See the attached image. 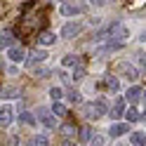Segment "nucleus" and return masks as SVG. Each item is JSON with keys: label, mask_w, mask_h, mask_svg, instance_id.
Segmentation results:
<instances>
[{"label": "nucleus", "mask_w": 146, "mask_h": 146, "mask_svg": "<svg viewBox=\"0 0 146 146\" xmlns=\"http://www.w3.org/2000/svg\"><path fill=\"white\" fill-rule=\"evenodd\" d=\"M106 35H111L113 40H118V42H123L125 38H130V31H127V26H123L120 21H113L111 26H108V31H106Z\"/></svg>", "instance_id": "obj_1"}, {"label": "nucleus", "mask_w": 146, "mask_h": 146, "mask_svg": "<svg viewBox=\"0 0 146 146\" xmlns=\"http://www.w3.org/2000/svg\"><path fill=\"white\" fill-rule=\"evenodd\" d=\"M87 111H90V113H87L90 118H102V115L108 113V106H106L104 99H97V102H92V104L87 106Z\"/></svg>", "instance_id": "obj_2"}, {"label": "nucleus", "mask_w": 146, "mask_h": 146, "mask_svg": "<svg viewBox=\"0 0 146 146\" xmlns=\"http://www.w3.org/2000/svg\"><path fill=\"white\" fill-rule=\"evenodd\" d=\"M45 59H47V52H45V50H38V47H35L31 54H29V57H26V66H29V68H35V66H38V64H42Z\"/></svg>", "instance_id": "obj_3"}, {"label": "nucleus", "mask_w": 146, "mask_h": 146, "mask_svg": "<svg viewBox=\"0 0 146 146\" xmlns=\"http://www.w3.org/2000/svg\"><path fill=\"white\" fill-rule=\"evenodd\" d=\"M80 31H83V26H80L78 21H68V24H64V26H61V38L71 40V38H76Z\"/></svg>", "instance_id": "obj_4"}, {"label": "nucleus", "mask_w": 146, "mask_h": 146, "mask_svg": "<svg viewBox=\"0 0 146 146\" xmlns=\"http://www.w3.org/2000/svg\"><path fill=\"white\" fill-rule=\"evenodd\" d=\"M7 59L14 61V64H21V61H26V50L19 47V45H12V47L7 50Z\"/></svg>", "instance_id": "obj_5"}, {"label": "nucleus", "mask_w": 146, "mask_h": 146, "mask_svg": "<svg viewBox=\"0 0 146 146\" xmlns=\"http://www.w3.org/2000/svg\"><path fill=\"white\" fill-rule=\"evenodd\" d=\"M115 71H118V73H123V76H125V78H130V80H137V78H139V68L132 66V64H118Z\"/></svg>", "instance_id": "obj_6"}, {"label": "nucleus", "mask_w": 146, "mask_h": 146, "mask_svg": "<svg viewBox=\"0 0 146 146\" xmlns=\"http://www.w3.org/2000/svg\"><path fill=\"white\" fill-rule=\"evenodd\" d=\"M38 120L45 125V127H57V120H54V113L52 111H47V108H38Z\"/></svg>", "instance_id": "obj_7"}, {"label": "nucleus", "mask_w": 146, "mask_h": 146, "mask_svg": "<svg viewBox=\"0 0 146 146\" xmlns=\"http://www.w3.org/2000/svg\"><path fill=\"white\" fill-rule=\"evenodd\" d=\"M12 118H14V108L10 104L0 106V127H7V125L12 123Z\"/></svg>", "instance_id": "obj_8"}, {"label": "nucleus", "mask_w": 146, "mask_h": 146, "mask_svg": "<svg viewBox=\"0 0 146 146\" xmlns=\"http://www.w3.org/2000/svg\"><path fill=\"white\" fill-rule=\"evenodd\" d=\"M59 12H61V17H76V14L83 12V5H78V3H64Z\"/></svg>", "instance_id": "obj_9"}, {"label": "nucleus", "mask_w": 146, "mask_h": 146, "mask_svg": "<svg viewBox=\"0 0 146 146\" xmlns=\"http://www.w3.org/2000/svg\"><path fill=\"white\" fill-rule=\"evenodd\" d=\"M141 94H144V90H141L139 85H134V87H130V90H127V94H125V102L137 104V102L141 99Z\"/></svg>", "instance_id": "obj_10"}, {"label": "nucleus", "mask_w": 146, "mask_h": 146, "mask_svg": "<svg viewBox=\"0 0 146 146\" xmlns=\"http://www.w3.org/2000/svg\"><path fill=\"white\" fill-rule=\"evenodd\" d=\"M12 45H14L12 33H10V31H3V33H0V50H10Z\"/></svg>", "instance_id": "obj_11"}, {"label": "nucleus", "mask_w": 146, "mask_h": 146, "mask_svg": "<svg viewBox=\"0 0 146 146\" xmlns=\"http://www.w3.org/2000/svg\"><path fill=\"white\" fill-rule=\"evenodd\" d=\"M127 130H130V125H127V123H113L108 132H111V137H123Z\"/></svg>", "instance_id": "obj_12"}, {"label": "nucleus", "mask_w": 146, "mask_h": 146, "mask_svg": "<svg viewBox=\"0 0 146 146\" xmlns=\"http://www.w3.org/2000/svg\"><path fill=\"white\" fill-rule=\"evenodd\" d=\"M38 42L45 45V47H47V45H54V42H57V35L50 33V31H42V33L38 35Z\"/></svg>", "instance_id": "obj_13"}, {"label": "nucleus", "mask_w": 146, "mask_h": 146, "mask_svg": "<svg viewBox=\"0 0 146 146\" xmlns=\"http://www.w3.org/2000/svg\"><path fill=\"white\" fill-rule=\"evenodd\" d=\"M111 115H113V118H120V115H125V99H115Z\"/></svg>", "instance_id": "obj_14"}, {"label": "nucleus", "mask_w": 146, "mask_h": 146, "mask_svg": "<svg viewBox=\"0 0 146 146\" xmlns=\"http://www.w3.org/2000/svg\"><path fill=\"white\" fill-rule=\"evenodd\" d=\"M130 141H132V146H144L146 144V134L144 132H132V139Z\"/></svg>", "instance_id": "obj_15"}, {"label": "nucleus", "mask_w": 146, "mask_h": 146, "mask_svg": "<svg viewBox=\"0 0 146 146\" xmlns=\"http://www.w3.org/2000/svg\"><path fill=\"white\" fill-rule=\"evenodd\" d=\"M125 118H127L130 123H137V120L141 118V113H139V111H137V108L132 106V108H127V111H125Z\"/></svg>", "instance_id": "obj_16"}, {"label": "nucleus", "mask_w": 146, "mask_h": 146, "mask_svg": "<svg viewBox=\"0 0 146 146\" xmlns=\"http://www.w3.org/2000/svg\"><path fill=\"white\" fill-rule=\"evenodd\" d=\"M50 111H52L54 115H66V106H64L61 102H54V104H52V108H50Z\"/></svg>", "instance_id": "obj_17"}, {"label": "nucleus", "mask_w": 146, "mask_h": 146, "mask_svg": "<svg viewBox=\"0 0 146 146\" xmlns=\"http://www.w3.org/2000/svg\"><path fill=\"white\" fill-rule=\"evenodd\" d=\"M61 64L64 66H78V57L76 54H66V57L61 59Z\"/></svg>", "instance_id": "obj_18"}, {"label": "nucleus", "mask_w": 146, "mask_h": 146, "mask_svg": "<svg viewBox=\"0 0 146 146\" xmlns=\"http://www.w3.org/2000/svg\"><path fill=\"white\" fill-rule=\"evenodd\" d=\"M106 85H108V90H111V92H115V90L120 87V83H118L115 76H108V78H106Z\"/></svg>", "instance_id": "obj_19"}, {"label": "nucleus", "mask_w": 146, "mask_h": 146, "mask_svg": "<svg viewBox=\"0 0 146 146\" xmlns=\"http://www.w3.org/2000/svg\"><path fill=\"white\" fill-rule=\"evenodd\" d=\"M137 68H146V52H137Z\"/></svg>", "instance_id": "obj_20"}, {"label": "nucleus", "mask_w": 146, "mask_h": 146, "mask_svg": "<svg viewBox=\"0 0 146 146\" xmlns=\"http://www.w3.org/2000/svg\"><path fill=\"white\" fill-rule=\"evenodd\" d=\"M50 141H47V137L45 134H38V137H33V146H47Z\"/></svg>", "instance_id": "obj_21"}, {"label": "nucleus", "mask_w": 146, "mask_h": 146, "mask_svg": "<svg viewBox=\"0 0 146 146\" xmlns=\"http://www.w3.org/2000/svg\"><path fill=\"white\" fill-rule=\"evenodd\" d=\"M104 144H106V139H104L102 134H94L92 139H90V146H104Z\"/></svg>", "instance_id": "obj_22"}, {"label": "nucleus", "mask_w": 146, "mask_h": 146, "mask_svg": "<svg viewBox=\"0 0 146 146\" xmlns=\"http://www.w3.org/2000/svg\"><path fill=\"white\" fill-rule=\"evenodd\" d=\"M92 139V130H90V127H83V130H80V141H90Z\"/></svg>", "instance_id": "obj_23"}, {"label": "nucleus", "mask_w": 146, "mask_h": 146, "mask_svg": "<svg viewBox=\"0 0 146 146\" xmlns=\"http://www.w3.org/2000/svg\"><path fill=\"white\" fill-rule=\"evenodd\" d=\"M50 94H52V99H54V102H61V97H64L61 87H52V90H50Z\"/></svg>", "instance_id": "obj_24"}, {"label": "nucleus", "mask_w": 146, "mask_h": 146, "mask_svg": "<svg viewBox=\"0 0 146 146\" xmlns=\"http://www.w3.org/2000/svg\"><path fill=\"white\" fill-rule=\"evenodd\" d=\"M83 78H85V68L78 66L76 71H73V80H83Z\"/></svg>", "instance_id": "obj_25"}, {"label": "nucleus", "mask_w": 146, "mask_h": 146, "mask_svg": "<svg viewBox=\"0 0 146 146\" xmlns=\"http://www.w3.org/2000/svg\"><path fill=\"white\" fill-rule=\"evenodd\" d=\"M61 132H64V134H66V137H71V134H76V127H73L71 123H66V125H64V127H61Z\"/></svg>", "instance_id": "obj_26"}, {"label": "nucleus", "mask_w": 146, "mask_h": 146, "mask_svg": "<svg viewBox=\"0 0 146 146\" xmlns=\"http://www.w3.org/2000/svg\"><path fill=\"white\" fill-rule=\"evenodd\" d=\"M19 118H21L24 123H29V125H33V123H35V118H33L31 113H19Z\"/></svg>", "instance_id": "obj_27"}, {"label": "nucleus", "mask_w": 146, "mask_h": 146, "mask_svg": "<svg viewBox=\"0 0 146 146\" xmlns=\"http://www.w3.org/2000/svg\"><path fill=\"white\" fill-rule=\"evenodd\" d=\"M47 73H50V68H35V76L38 78H47Z\"/></svg>", "instance_id": "obj_28"}, {"label": "nucleus", "mask_w": 146, "mask_h": 146, "mask_svg": "<svg viewBox=\"0 0 146 146\" xmlns=\"http://www.w3.org/2000/svg\"><path fill=\"white\" fill-rule=\"evenodd\" d=\"M68 97H71V102H73V104H80V102H83V99H80V94H78V92H71Z\"/></svg>", "instance_id": "obj_29"}, {"label": "nucleus", "mask_w": 146, "mask_h": 146, "mask_svg": "<svg viewBox=\"0 0 146 146\" xmlns=\"http://www.w3.org/2000/svg\"><path fill=\"white\" fill-rule=\"evenodd\" d=\"M90 5H97V7H104L106 5V0H87Z\"/></svg>", "instance_id": "obj_30"}, {"label": "nucleus", "mask_w": 146, "mask_h": 146, "mask_svg": "<svg viewBox=\"0 0 146 146\" xmlns=\"http://www.w3.org/2000/svg\"><path fill=\"white\" fill-rule=\"evenodd\" d=\"M139 40H144V42H146V29L141 31V35H139Z\"/></svg>", "instance_id": "obj_31"}, {"label": "nucleus", "mask_w": 146, "mask_h": 146, "mask_svg": "<svg viewBox=\"0 0 146 146\" xmlns=\"http://www.w3.org/2000/svg\"><path fill=\"white\" fill-rule=\"evenodd\" d=\"M64 146H73V144H68V141H66V144H64Z\"/></svg>", "instance_id": "obj_32"}]
</instances>
